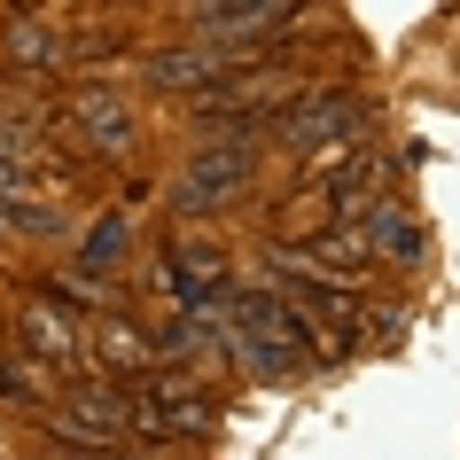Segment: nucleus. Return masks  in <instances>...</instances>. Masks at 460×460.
I'll return each instance as SVG.
<instances>
[{"label":"nucleus","instance_id":"nucleus-1","mask_svg":"<svg viewBox=\"0 0 460 460\" xmlns=\"http://www.w3.org/2000/svg\"><path fill=\"white\" fill-rule=\"evenodd\" d=\"M250 180H258V141H250V133L195 141L188 164L172 172V211H180V218H211V211H226Z\"/></svg>","mask_w":460,"mask_h":460},{"label":"nucleus","instance_id":"nucleus-2","mask_svg":"<svg viewBox=\"0 0 460 460\" xmlns=\"http://www.w3.org/2000/svg\"><path fill=\"white\" fill-rule=\"evenodd\" d=\"M125 398H133V429H141V437L195 445V437L218 429V398L203 383H188V375H133Z\"/></svg>","mask_w":460,"mask_h":460},{"label":"nucleus","instance_id":"nucleus-3","mask_svg":"<svg viewBox=\"0 0 460 460\" xmlns=\"http://www.w3.org/2000/svg\"><path fill=\"white\" fill-rule=\"evenodd\" d=\"M266 125L296 148V156H328V148H359L367 110H359V94H343V86H305V94L281 102Z\"/></svg>","mask_w":460,"mask_h":460},{"label":"nucleus","instance_id":"nucleus-4","mask_svg":"<svg viewBox=\"0 0 460 460\" xmlns=\"http://www.w3.org/2000/svg\"><path fill=\"white\" fill-rule=\"evenodd\" d=\"M63 133H71L86 156H125V148L141 141V118H133V102L118 86H78L63 102Z\"/></svg>","mask_w":460,"mask_h":460},{"label":"nucleus","instance_id":"nucleus-5","mask_svg":"<svg viewBox=\"0 0 460 460\" xmlns=\"http://www.w3.org/2000/svg\"><path fill=\"white\" fill-rule=\"evenodd\" d=\"M250 55H234V48H211V40H188V48H156L141 63V78L148 86H164V94H211L218 78H234Z\"/></svg>","mask_w":460,"mask_h":460},{"label":"nucleus","instance_id":"nucleus-6","mask_svg":"<svg viewBox=\"0 0 460 460\" xmlns=\"http://www.w3.org/2000/svg\"><path fill=\"white\" fill-rule=\"evenodd\" d=\"M0 226H8V234H71V211H63L55 195L31 188L24 164L0 156Z\"/></svg>","mask_w":460,"mask_h":460},{"label":"nucleus","instance_id":"nucleus-7","mask_svg":"<svg viewBox=\"0 0 460 460\" xmlns=\"http://www.w3.org/2000/svg\"><path fill=\"white\" fill-rule=\"evenodd\" d=\"M156 281H164V296H172V305H195V313L226 305V289H234V281H226V258H218V250H164V273H156Z\"/></svg>","mask_w":460,"mask_h":460},{"label":"nucleus","instance_id":"nucleus-8","mask_svg":"<svg viewBox=\"0 0 460 460\" xmlns=\"http://www.w3.org/2000/svg\"><path fill=\"white\" fill-rule=\"evenodd\" d=\"M0 63H16V71H31V78L63 71V31H55L40 8H16L8 31H0Z\"/></svg>","mask_w":460,"mask_h":460},{"label":"nucleus","instance_id":"nucleus-9","mask_svg":"<svg viewBox=\"0 0 460 460\" xmlns=\"http://www.w3.org/2000/svg\"><path fill=\"white\" fill-rule=\"evenodd\" d=\"M55 421L94 429V437H118V429H133V398H125V383H71V398H63Z\"/></svg>","mask_w":460,"mask_h":460},{"label":"nucleus","instance_id":"nucleus-10","mask_svg":"<svg viewBox=\"0 0 460 460\" xmlns=\"http://www.w3.org/2000/svg\"><path fill=\"white\" fill-rule=\"evenodd\" d=\"M16 351H24V359H48V367H71L78 359L71 313H55V305H24V313H16Z\"/></svg>","mask_w":460,"mask_h":460},{"label":"nucleus","instance_id":"nucleus-11","mask_svg":"<svg viewBox=\"0 0 460 460\" xmlns=\"http://www.w3.org/2000/svg\"><path fill=\"white\" fill-rule=\"evenodd\" d=\"M218 351L243 367V375H258V383H289L296 367L313 359V351H296V343H273V336H243V328H218Z\"/></svg>","mask_w":460,"mask_h":460},{"label":"nucleus","instance_id":"nucleus-12","mask_svg":"<svg viewBox=\"0 0 460 460\" xmlns=\"http://www.w3.org/2000/svg\"><path fill=\"white\" fill-rule=\"evenodd\" d=\"M351 234H359L367 250H383V258H421V226H413L390 195H375L359 218H351Z\"/></svg>","mask_w":460,"mask_h":460},{"label":"nucleus","instance_id":"nucleus-13","mask_svg":"<svg viewBox=\"0 0 460 460\" xmlns=\"http://www.w3.org/2000/svg\"><path fill=\"white\" fill-rule=\"evenodd\" d=\"M125 250H133V218L125 211H102L86 234H78V281H110V266H125Z\"/></svg>","mask_w":460,"mask_h":460},{"label":"nucleus","instance_id":"nucleus-14","mask_svg":"<svg viewBox=\"0 0 460 460\" xmlns=\"http://www.w3.org/2000/svg\"><path fill=\"white\" fill-rule=\"evenodd\" d=\"M94 359L110 367V375H118V383H133V375H148V367H156V343L141 336V328H133V320H102L94 336Z\"/></svg>","mask_w":460,"mask_h":460},{"label":"nucleus","instance_id":"nucleus-15","mask_svg":"<svg viewBox=\"0 0 460 460\" xmlns=\"http://www.w3.org/2000/svg\"><path fill=\"white\" fill-rule=\"evenodd\" d=\"M148 343H156V359H211V351H218V320L195 313V305H180Z\"/></svg>","mask_w":460,"mask_h":460},{"label":"nucleus","instance_id":"nucleus-16","mask_svg":"<svg viewBox=\"0 0 460 460\" xmlns=\"http://www.w3.org/2000/svg\"><path fill=\"white\" fill-rule=\"evenodd\" d=\"M0 156H8V164H24V172H40V164L55 156L48 118H8V110H0Z\"/></svg>","mask_w":460,"mask_h":460},{"label":"nucleus","instance_id":"nucleus-17","mask_svg":"<svg viewBox=\"0 0 460 460\" xmlns=\"http://www.w3.org/2000/svg\"><path fill=\"white\" fill-rule=\"evenodd\" d=\"M48 390H55V375H48L40 359L0 351V398H8V406H48Z\"/></svg>","mask_w":460,"mask_h":460},{"label":"nucleus","instance_id":"nucleus-18","mask_svg":"<svg viewBox=\"0 0 460 460\" xmlns=\"http://www.w3.org/2000/svg\"><path fill=\"white\" fill-rule=\"evenodd\" d=\"M250 8H266V0H188V24H195V40H203V31L234 24V16H250Z\"/></svg>","mask_w":460,"mask_h":460}]
</instances>
